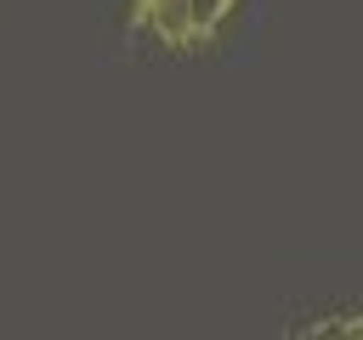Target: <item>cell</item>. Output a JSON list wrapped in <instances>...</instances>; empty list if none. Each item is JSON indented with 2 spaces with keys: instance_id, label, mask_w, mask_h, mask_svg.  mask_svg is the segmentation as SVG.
<instances>
[{
  "instance_id": "6da1fadb",
  "label": "cell",
  "mask_w": 363,
  "mask_h": 340,
  "mask_svg": "<svg viewBox=\"0 0 363 340\" xmlns=\"http://www.w3.org/2000/svg\"><path fill=\"white\" fill-rule=\"evenodd\" d=\"M244 0H130V28L159 51H204Z\"/></svg>"
}]
</instances>
